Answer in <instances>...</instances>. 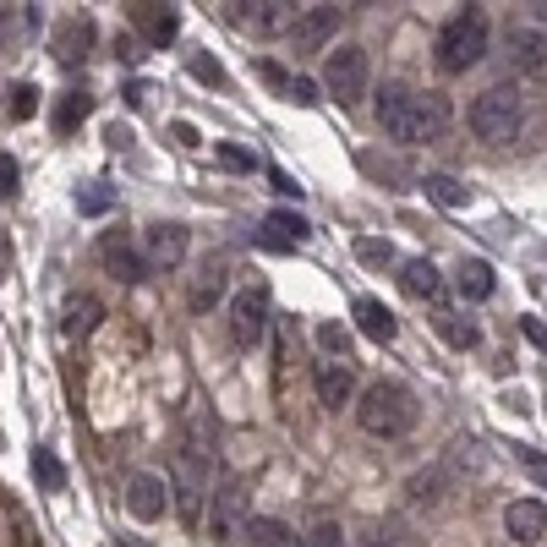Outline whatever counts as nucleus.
Listing matches in <instances>:
<instances>
[{
  "label": "nucleus",
  "mask_w": 547,
  "mask_h": 547,
  "mask_svg": "<svg viewBox=\"0 0 547 547\" xmlns=\"http://www.w3.org/2000/svg\"><path fill=\"white\" fill-rule=\"evenodd\" d=\"M208 482H214V422L203 411L186 416V433H181V449H176V509L186 526H203V509H208Z\"/></svg>",
  "instance_id": "obj_1"
},
{
  "label": "nucleus",
  "mask_w": 547,
  "mask_h": 547,
  "mask_svg": "<svg viewBox=\"0 0 547 547\" xmlns=\"http://www.w3.org/2000/svg\"><path fill=\"white\" fill-rule=\"evenodd\" d=\"M378 126H383V137H394V143H433V137L449 126V99L433 93V88L416 93L405 83H383Z\"/></svg>",
  "instance_id": "obj_2"
},
{
  "label": "nucleus",
  "mask_w": 547,
  "mask_h": 547,
  "mask_svg": "<svg viewBox=\"0 0 547 547\" xmlns=\"http://www.w3.org/2000/svg\"><path fill=\"white\" fill-rule=\"evenodd\" d=\"M416 416H422V405H416V394L400 378L367 383L362 400H356V422H362L367 438H405L416 427Z\"/></svg>",
  "instance_id": "obj_3"
},
{
  "label": "nucleus",
  "mask_w": 547,
  "mask_h": 547,
  "mask_svg": "<svg viewBox=\"0 0 547 547\" xmlns=\"http://www.w3.org/2000/svg\"><path fill=\"white\" fill-rule=\"evenodd\" d=\"M487 39H493V28H487V17L482 11H460V17H449L444 28H438V39H433V61H438V72H471L476 61L487 55Z\"/></svg>",
  "instance_id": "obj_4"
},
{
  "label": "nucleus",
  "mask_w": 547,
  "mask_h": 547,
  "mask_svg": "<svg viewBox=\"0 0 547 547\" xmlns=\"http://www.w3.org/2000/svg\"><path fill=\"white\" fill-rule=\"evenodd\" d=\"M520 126H526V104H520L515 83H498V88H487L471 99V132L482 137V143H515Z\"/></svg>",
  "instance_id": "obj_5"
},
{
  "label": "nucleus",
  "mask_w": 547,
  "mask_h": 547,
  "mask_svg": "<svg viewBox=\"0 0 547 547\" xmlns=\"http://www.w3.org/2000/svg\"><path fill=\"white\" fill-rule=\"evenodd\" d=\"M367 50L362 44H340V50H329V61H323V93H329L340 110H356V104L367 99Z\"/></svg>",
  "instance_id": "obj_6"
},
{
  "label": "nucleus",
  "mask_w": 547,
  "mask_h": 547,
  "mask_svg": "<svg viewBox=\"0 0 547 547\" xmlns=\"http://www.w3.org/2000/svg\"><path fill=\"white\" fill-rule=\"evenodd\" d=\"M269 323H274V301L263 285H247L230 296V340L241 345V351H252V345L269 340Z\"/></svg>",
  "instance_id": "obj_7"
},
{
  "label": "nucleus",
  "mask_w": 547,
  "mask_h": 547,
  "mask_svg": "<svg viewBox=\"0 0 547 547\" xmlns=\"http://www.w3.org/2000/svg\"><path fill=\"white\" fill-rule=\"evenodd\" d=\"M247 520L252 515H241V482H219L214 498H208V537L219 547H230L247 537Z\"/></svg>",
  "instance_id": "obj_8"
},
{
  "label": "nucleus",
  "mask_w": 547,
  "mask_h": 547,
  "mask_svg": "<svg viewBox=\"0 0 547 547\" xmlns=\"http://www.w3.org/2000/svg\"><path fill=\"white\" fill-rule=\"evenodd\" d=\"M99 263L121 279V285H137V279L148 274V258L137 252V241L126 236V230H104L99 236Z\"/></svg>",
  "instance_id": "obj_9"
},
{
  "label": "nucleus",
  "mask_w": 547,
  "mask_h": 547,
  "mask_svg": "<svg viewBox=\"0 0 547 547\" xmlns=\"http://www.w3.org/2000/svg\"><path fill=\"white\" fill-rule=\"evenodd\" d=\"M143 258H148V269H181L186 263V225H176V219L148 225L143 230Z\"/></svg>",
  "instance_id": "obj_10"
},
{
  "label": "nucleus",
  "mask_w": 547,
  "mask_h": 547,
  "mask_svg": "<svg viewBox=\"0 0 547 547\" xmlns=\"http://www.w3.org/2000/svg\"><path fill=\"white\" fill-rule=\"evenodd\" d=\"M126 509H132V520H159L170 509V482L154 471H132L126 476Z\"/></svg>",
  "instance_id": "obj_11"
},
{
  "label": "nucleus",
  "mask_w": 547,
  "mask_h": 547,
  "mask_svg": "<svg viewBox=\"0 0 547 547\" xmlns=\"http://www.w3.org/2000/svg\"><path fill=\"white\" fill-rule=\"evenodd\" d=\"M509 55H515V72H520V77L547 83V33L515 28V33H509Z\"/></svg>",
  "instance_id": "obj_12"
},
{
  "label": "nucleus",
  "mask_w": 547,
  "mask_h": 547,
  "mask_svg": "<svg viewBox=\"0 0 547 547\" xmlns=\"http://www.w3.org/2000/svg\"><path fill=\"white\" fill-rule=\"evenodd\" d=\"M340 17H345L340 6H307V11H301V22H296V50H307V55L323 50V44L340 33Z\"/></svg>",
  "instance_id": "obj_13"
},
{
  "label": "nucleus",
  "mask_w": 547,
  "mask_h": 547,
  "mask_svg": "<svg viewBox=\"0 0 547 547\" xmlns=\"http://www.w3.org/2000/svg\"><path fill=\"white\" fill-rule=\"evenodd\" d=\"M132 28L143 33L154 50H165V44H176V33H181V11L176 6H132Z\"/></svg>",
  "instance_id": "obj_14"
},
{
  "label": "nucleus",
  "mask_w": 547,
  "mask_h": 547,
  "mask_svg": "<svg viewBox=\"0 0 547 547\" xmlns=\"http://www.w3.org/2000/svg\"><path fill=\"white\" fill-rule=\"evenodd\" d=\"M504 531L515 542H542L547 537V509H542V498H515V504L504 509Z\"/></svg>",
  "instance_id": "obj_15"
},
{
  "label": "nucleus",
  "mask_w": 547,
  "mask_h": 547,
  "mask_svg": "<svg viewBox=\"0 0 547 547\" xmlns=\"http://www.w3.org/2000/svg\"><path fill=\"white\" fill-rule=\"evenodd\" d=\"M241 22H252L258 33H296V22H301V11L296 6H285V0H258V6H230Z\"/></svg>",
  "instance_id": "obj_16"
},
{
  "label": "nucleus",
  "mask_w": 547,
  "mask_h": 547,
  "mask_svg": "<svg viewBox=\"0 0 547 547\" xmlns=\"http://www.w3.org/2000/svg\"><path fill=\"white\" fill-rule=\"evenodd\" d=\"M312 236V225L301 214H290V208H274L269 219H263V247H274V252H290V247H301V241Z\"/></svg>",
  "instance_id": "obj_17"
},
{
  "label": "nucleus",
  "mask_w": 547,
  "mask_h": 547,
  "mask_svg": "<svg viewBox=\"0 0 547 547\" xmlns=\"http://www.w3.org/2000/svg\"><path fill=\"white\" fill-rule=\"evenodd\" d=\"M351 312H356V329H362L372 345H389L394 334H400V318H394V312L383 307L378 296H356V307H351Z\"/></svg>",
  "instance_id": "obj_18"
},
{
  "label": "nucleus",
  "mask_w": 547,
  "mask_h": 547,
  "mask_svg": "<svg viewBox=\"0 0 547 547\" xmlns=\"http://www.w3.org/2000/svg\"><path fill=\"white\" fill-rule=\"evenodd\" d=\"M312 383H318V400L329 405V411L351 405V394H356V378H351V367H345V362H318Z\"/></svg>",
  "instance_id": "obj_19"
},
{
  "label": "nucleus",
  "mask_w": 547,
  "mask_h": 547,
  "mask_svg": "<svg viewBox=\"0 0 547 547\" xmlns=\"http://www.w3.org/2000/svg\"><path fill=\"white\" fill-rule=\"evenodd\" d=\"M438 269H433V258H405L400 263V290L405 296H416V301H427V296H438Z\"/></svg>",
  "instance_id": "obj_20"
},
{
  "label": "nucleus",
  "mask_w": 547,
  "mask_h": 547,
  "mask_svg": "<svg viewBox=\"0 0 547 547\" xmlns=\"http://www.w3.org/2000/svg\"><path fill=\"white\" fill-rule=\"evenodd\" d=\"M455 285H460L465 301H487V296H493V285H498L493 263H487V258H465L460 269H455Z\"/></svg>",
  "instance_id": "obj_21"
},
{
  "label": "nucleus",
  "mask_w": 547,
  "mask_h": 547,
  "mask_svg": "<svg viewBox=\"0 0 547 547\" xmlns=\"http://www.w3.org/2000/svg\"><path fill=\"white\" fill-rule=\"evenodd\" d=\"M247 547H301V537L285 526V520H274V515H252L247 520V537H241Z\"/></svg>",
  "instance_id": "obj_22"
},
{
  "label": "nucleus",
  "mask_w": 547,
  "mask_h": 547,
  "mask_svg": "<svg viewBox=\"0 0 547 547\" xmlns=\"http://www.w3.org/2000/svg\"><path fill=\"white\" fill-rule=\"evenodd\" d=\"M99 318H104V307L93 296H72L66 301V318H61V329L72 334V340H88L93 329H99Z\"/></svg>",
  "instance_id": "obj_23"
},
{
  "label": "nucleus",
  "mask_w": 547,
  "mask_h": 547,
  "mask_svg": "<svg viewBox=\"0 0 547 547\" xmlns=\"http://www.w3.org/2000/svg\"><path fill=\"white\" fill-rule=\"evenodd\" d=\"M88 115H93V99H88V93H61V104H55V132H61V137H72L77 132V126H83L88 121Z\"/></svg>",
  "instance_id": "obj_24"
},
{
  "label": "nucleus",
  "mask_w": 547,
  "mask_h": 547,
  "mask_svg": "<svg viewBox=\"0 0 547 547\" xmlns=\"http://www.w3.org/2000/svg\"><path fill=\"white\" fill-rule=\"evenodd\" d=\"M433 323H438V334H444L455 351H476V345H482V329H476L471 318H460V312H438Z\"/></svg>",
  "instance_id": "obj_25"
},
{
  "label": "nucleus",
  "mask_w": 547,
  "mask_h": 547,
  "mask_svg": "<svg viewBox=\"0 0 547 547\" xmlns=\"http://www.w3.org/2000/svg\"><path fill=\"white\" fill-rule=\"evenodd\" d=\"M219 296H225V269H219V263H208V269L192 279V312H208Z\"/></svg>",
  "instance_id": "obj_26"
},
{
  "label": "nucleus",
  "mask_w": 547,
  "mask_h": 547,
  "mask_svg": "<svg viewBox=\"0 0 547 547\" xmlns=\"http://www.w3.org/2000/svg\"><path fill=\"white\" fill-rule=\"evenodd\" d=\"M422 186H427V197H433L438 208H465L471 203V186H460L455 176H427Z\"/></svg>",
  "instance_id": "obj_27"
},
{
  "label": "nucleus",
  "mask_w": 547,
  "mask_h": 547,
  "mask_svg": "<svg viewBox=\"0 0 547 547\" xmlns=\"http://www.w3.org/2000/svg\"><path fill=\"white\" fill-rule=\"evenodd\" d=\"M39 99H44V93L33 83H11L6 88V115H11V121H28V115L39 110Z\"/></svg>",
  "instance_id": "obj_28"
},
{
  "label": "nucleus",
  "mask_w": 547,
  "mask_h": 547,
  "mask_svg": "<svg viewBox=\"0 0 547 547\" xmlns=\"http://www.w3.org/2000/svg\"><path fill=\"white\" fill-rule=\"evenodd\" d=\"M33 476H39L44 493H61L66 487V471H61V460H55L50 449H33Z\"/></svg>",
  "instance_id": "obj_29"
},
{
  "label": "nucleus",
  "mask_w": 547,
  "mask_h": 547,
  "mask_svg": "<svg viewBox=\"0 0 547 547\" xmlns=\"http://www.w3.org/2000/svg\"><path fill=\"white\" fill-rule=\"evenodd\" d=\"M318 345L329 351V362H345V351H351V329H345V323H318Z\"/></svg>",
  "instance_id": "obj_30"
},
{
  "label": "nucleus",
  "mask_w": 547,
  "mask_h": 547,
  "mask_svg": "<svg viewBox=\"0 0 547 547\" xmlns=\"http://www.w3.org/2000/svg\"><path fill=\"white\" fill-rule=\"evenodd\" d=\"M356 258L372 263V269H389V263H394V247H389V241H378V236H356Z\"/></svg>",
  "instance_id": "obj_31"
},
{
  "label": "nucleus",
  "mask_w": 547,
  "mask_h": 547,
  "mask_svg": "<svg viewBox=\"0 0 547 547\" xmlns=\"http://www.w3.org/2000/svg\"><path fill=\"white\" fill-rule=\"evenodd\" d=\"M301 547H345V531H340V520H329V515H323L318 526H312L307 537H301Z\"/></svg>",
  "instance_id": "obj_32"
},
{
  "label": "nucleus",
  "mask_w": 547,
  "mask_h": 547,
  "mask_svg": "<svg viewBox=\"0 0 547 547\" xmlns=\"http://www.w3.org/2000/svg\"><path fill=\"white\" fill-rule=\"evenodd\" d=\"M214 159H219L225 170H241V176H252V170H258V159H252L241 143H219V148H214Z\"/></svg>",
  "instance_id": "obj_33"
},
{
  "label": "nucleus",
  "mask_w": 547,
  "mask_h": 547,
  "mask_svg": "<svg viewBox=\"0 0 547 547\" xmlns=\"http://www.w3.org/2000/svg\"><path fill=\"white\" fill-rule=\"evenodd\" d=\"M258 77L279 93V99H290V83H296V72H285V66H274V61H258Z\"/></svg>",
  "instance_id": "obj_34"
},
{
  "label": "nucleus",
  "mask_w": 547,
  "mask_h": 547,
  "mask_svg": "<svg viewBox=\"0 0 547 547\" xmlns=\"http://www.w3.org/2000/svg\"><path fill=\"white\" fill-rule=\"evenodd\" d=\"M17 186H22V165L11 154H0V203H11V197H17Z\"/></svg>",
  "instance_id": "obj_35"
},
{
  "label": "nucleus",
  "mask_w": 547,
  "mask_h": 547,
  "mask_svg": "<svg viewBox=\"0 0 547 547\" xmlns=\"http://www.w3.org/2000/svg\"><path fill=\"white\" fill-rule=\"evenodd\" d=\"M110 203H115V192H110V186H99V181H93L88 192H77V208H83V214H104Z\"/></svg>",
  "instance_id": "obj_36"
},
{
  "label": "nucleus",
  "mask_w": 547,
  "mask_h": 547,
  "mask_svg": "<svg viewBox=\"0 0 547 547\" xmlns=\"http://www.w3.org/2000/svg\"><path fill=\"white\" fill-rule=\"evenodd\" d=\"M515 460L526 465V471H531V476H537V482L547 487V455H542V449H531V444H515Z\"/></svg>",
  "instance_id": "obj_37"
},
{
  "label": "nucleus",
  "mask_w": 547,
  "mask_h": 547,
  "mask_svg": "<svg viewBox=\"0 0 547 547\" xmlns=\"http://www.w3.org/2000/svg\"><path fill=\"white\" fill-rule=\"evenodd\" d=\"M192 77H197V83H208V88H225V66L208 61V55H197V61H192Z\"/></svg>",
  "instance_id": "obj_38"
},
{
  "label": "nucleus",
  "mask_w": 547,
  "mask_h": 547,
  "mask_svg": "<svg viewBox=\"0 0 547 547\" xmlns=\"http://www.w3.org/2000/svg\"><path fill=\"white\" fill-rule=\"evenodd\" d=\"M290 104H301V110H307V104H318V83L296 72V83H290Z\"/></svg>",
  "instance_id": "obj_39"
},
{
  "label": "nucleus",
  "mask_w": 547,
  "mask_h": 547,
  "mask_svg": "<svg viewBox=\"0 0 547 547\" xmlns=\"http://www.w3.org/2000/svg\"><path fill=\"white\" fill-rule=\"evenodd\" d=\"M170 132H176V143H181V148H197V143H203V132H197L192 121H176Z\"/></svg>",
  "instance_id": "obj_40"
},
{
  "label": "nucleus",
  "mask_w": 547,
  "mask_h": 547,
  "mask_svg": "<svg viewBox=\"0 0 547 547\" xmlns=\"http://www.w3.org/2000/svg\"><path fill=\"white\" fill-rule=\"evenodd\" d=\"M520 334H526V340L537 345V351H547V323H537V318H526V323H520Z\"/></svg>",
  "instance_id": "obj_41"
},
{
  "label": "nucleus",
  "mask_w": 547,
  "mask_h": 547,
  "mask_svg": "<svg viewBox=\"0 0 547 547\" xmlns=\"http://www.w3.org/2000/svg\"><path fill=\"white\" fill-rule=\"evenodd\" d=\"M269 181H274V192H279V197H301V186L290 181L285 170H269Z\"/></svg>",
  "instance_id": "obj_42"
},
{
  "label": "nucleus",
  "mask_w": 547,
  "mask_h": 547,
  "mask_svg": "<svg viewBox=\"0 0 547 547\" xmlns=\"http://www.w3.org/2000/svg\"><path fill=\"white\" fill-rule=\"evenodd\" d=\"M531 11H537V17H542V22H547V0H542V6H531Z\"/></svg>",
  "instance_id": "obj_43"
}]
</instances>
